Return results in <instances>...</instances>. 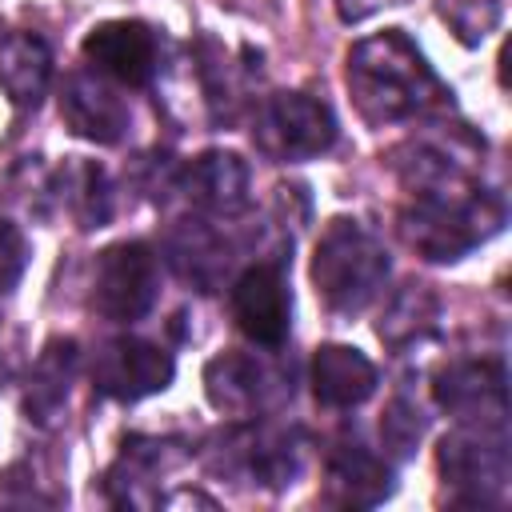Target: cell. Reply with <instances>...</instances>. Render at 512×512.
Segmentation results:
<instances>
[{
	"mask_svg": "<svg viewBox=\"0 0 512 512\" xmlns=\"http://www.w3.org/2000/svg\"><path fill=\"white\" fill-rule=\"evenodd\" d=\"M344 76H348V92L360 116L376 128L428 116L444 108L452 96L440 84V76L428 68L424 52L400 28H388V32H376L352 44Z\"/></svg>",
	"mask_w": 512,
	"mask_h": 512,
	"instance_id": "1",
	"label": "cell"
},
{
	"mask_svg": "<svg viewBox=\"0 0 512 512\" xmlns=\"http://www.w3.org/2000/svg\"><path fill=\"white\" fill-rule=\"evenodd\" d=\"M408 196L412 200L400 208L396 228L404 244L424 260L452 264L504 228V200L480 184Z\"/></svg>",
	"mask_w": 512,
	"mask_h": 512,
	"instance_id": "2",
	"label": "cell"
},
{
	"mask_svg": "<svg viewBox=\"0 0 512 512\" xmlns=\"http://www.w3.org/2000/svg\"><path fill=\"white\" fill-rule=\"evenodd\" d=\"M388 268H392L388 248L364 220L336 216L324 224L312 252V284L332 312L368 308L380 296Z\"/></svg>",
	"mask_w": 512,
	"mask_h": 512,
	"instance_id": "3",
	"label": "cell"
},
{
	"mask_svg": "<svg viewBox=\"0 0 512 512\" xmlns=\"http://www.w3.org/2000/svg\"><path fill=\"white\" fill-rule=\"evenodd\" d=\"M436 464L444 484L464 504H500L512 480V456L504 424H456L440 448Z\"/></svg>",
	"mask_w": 512,
	"mask_h": 512,
	"instance_id": "4",
	"label": "cell"
},
{
	"mask_svg": "<svg viewBox=\"0 0 512 512\" xmlns=\"http://www.w3.org/2000/svg\"><path fill=\"white\" fill-rule=\"evenodd\" d=\"M252 140L268 160H312L336 144V116L320 96L272 92L256 104Z\"/></svg>",
	"mask_w": 512,
	"mask_h": 512,
	"instance_id": "5",
	"label": "cell"
},
{
	"mask_svg": "<svg viewBox=\"0 0 512 512\" xmlns=\"http://www.w3.org/2000/svg\"><path fill=\"white\" fill-rule=\"evenodd\" d=\"M156 296H160V264H156V256H152L148 244L120 240V244H108L96 256L88 304L104 320L132 324V320H140V316L152 312Z\"/></svg>",
	"mask_w": 512,
	"mask_h": 512,
	"instance_id": "6",
	"label": "cell"
},
{
	"mask_svg": "<svg viewBox=\"0 0 512 512\" xmlns=\"http://www.w3.org/2000/svg\"><path fill=\"white\" fill-rule=\"evenodd\" d=\"M172 376H176L172 352H164L160 344L140 340V336H116V340H108L96 352V364H92L96 392H104V396H112L120 404L144 400L152 392H164L172 384Z\"/></svg>",
	"mask_w": 512,
	"mask_h": 512,
	"instance_id": "7",
	"label": "cell"
},
{
	"mask_svg": "<svg viewBox=\"0 0 512 512\" xmlns=\"http://www.w3.org/2000/svg\"><path fill=\"white\" fill-rule=\"evenodd\" d=\"M432 396L460 424H504L508 372L500 360H452L436 372Z\"/></svg>",
	"mask_w": 512,
	"mask_h": 512,
	"instance_id": "8",
	"label": "cell"
},
{
	"mask_svg": "<svg viewBox=\"0 0 512 512\" xmlns=\"http://www.w3.org/2000/svg\"><path fill=\"white\" fill-rule=\"evenodd\" d=\"M232 320L252 344H264V348L284 344L288 320H292V296L280 264L260 260L232 280Z\"/></svg>",
	"mask_w": 512,
	"mask_h": 512,
	"instance_id": "9",
	"label": "cell"
},
{
	"mask_svg": "<svg viewBox=\"0 0 512 512\" xmlns=\"http://www.w3.org/2000/svg\"><path fill=\"white\" fill-rule=\"evenodd\" d=\"M60 120L68 124L72 136L104 144V148L120 144L132 128V112L124 104V96H116V88L100 72L64 76V84H60Z\"/></svg>",
	"mask_w": 512,
	"mask_h": 512,
	"instance_id": "10",
	"label": "cell"
},
{
	"mask_svg": "<svg viewBox=\"0 0 512 512\" xmlns=\"http://www.w3.org/2000/svg\"><path fill=\"white\" fill-rule=\"evenodd\" d=\"M176 188L184 192V200L200 212V216H236L244 212L248 204V192H252V172H248V160L240 152H228V148H208L200 156H192L180 176H176Z\"/></svg>",
	"mask_w": 512,
	"mask_h": 512,
	"instance_id": "11",
	"label": "cell"
},
{
	"mask_svg": "<svg viewBox=\"0 0 512 512\" xmlns=\"http://www.w3.org/2000/svg\"><path fill=\"white\" fill-rule=\"evenodd\" d=\"M88 64L120 84H152L160 72V44L156 32L140 20H104L84 36Z\"/></svg>",
	"mask_w": 512,
	"mask_h": 512,
	"instance_id": "12",
	"label": "cell"
},
{
	"mask_svg": "<svg viewBox=\"0 0 512 512\" xmlns=\"http://www.w3.org/2000/svg\"><path fill=\"white\" fill-rule=\"evenodd\" d=\"M228 468L260 488H288L304 472V444L284 428H244L228 448Z\"/></svg>",
	"mask_w": 512,
	"mask_h": 512,
	"instance_id": "13",
	"label": "cell"
},
{
	"mask_svg": "<svg viewBox=\"0 0 512 512\" xmlns=\"http://www.w3.org/2000/svg\"><path fill=\"white\" fill-rule=\"evenodd\" d=\"M204 392L212 400V408L232 412V416H256L272 404L276 396V376L244 356V352H224L216 360H208L204 368Z\"/></svg>",
	"mask_w": 512,
	"mask_h": 512,
	"instance_id": "14",
	"label": "cell"
},
{
	"mask_svg": "<svg viewBox=\"0 0 512 512\" xmlns=\"http://www.w3.org/2000/svg\"><path fill=\"white\" fill-rule=\"evenodd\" d=\"M76 368H80V348L76 340H48L28 372V388H24V412L32 424L52 428L72 396L76 384Z\"/></svg>",
	"mask_w": 512,
	"mask_h": 512,
	"instance_id": "15",
	"label": "cell"
},
{
	"mask_svg": "<svg viewBox=\"0 0 512 512\" xmlns=\"http://www.w3.org/2000/svg\"><path fill=\"white\" fill-rule=\"evenodd\" d=\"M52 84V48L40 32H0V88L16 108H36Z\"/></svg>",
	"mask_w": 512,
	"mask_h": 512,
	"instance_id": "16",
	"label": "cell"
},
{
	"mask_svg": "<svg viewBox=\"0 0 512 512\" xmlns=\"http://www.w3.org/2000/svg\"><path fill=\"white\" fill-rule=\"evenodd\" d=\"M376 364L352 344H320L312 356V392L324 408H356L376 392Z\"/></svg>",
	"mask_w": 512,
	"mask_h": 512,
	"instance_id": "17",
	"label": "cell"
},
{
	"mask_svg": "<svg viewBox=\"0 0 512 512\" xmlns=\"http://www.w3.org/2000/svg\"><path fill=\"white\" fill-rule=\"evenodd\" d=\"M164 248H168L172 268H176L188 284H196L200 292H212V288L224 280L228 264H232V248H228L224 232L212 228L208 216L180 220V224L168 232Z\"/></svg>",
	"mask_w": 512,
	"mask_h": 512,
	"instance_id": "18",
	"label": "cell"
},
{
	"mask_svg": "<svg viewBox=\"0 0 512 512\" xmlns=\"http://www.w3.org/2000/svg\"><path fill=\"white\" fill-rule=\"evenodd\" d=\"M172 468V444L164 440H128L120 460L108 472V496L124 508H152L164 500L160 476Z\"/></svg>",
	"mask_w": 512,
	"mask_h": 512,
	"instance_id": "19",
	"label": "cell"
},
{
	"mask_svg": "<svg viewBox=\"0 0 512 512\" xmlns=\"http://www.w3.org/2000/svg\"><path fill=\"white\" fill-rule=\"evenodd\" d=\"M328 488L340 504H380L392 488V468L384 456H376L368 444L360 440H340L328 452Z\"/></svg>",
	"mask_w": 512,
	"mask_h": 512,
	"instance_id": "20",
	"label": "cell"
},
{
	"mask_svg": "<svg viewBox=\"0 0 512 512\" xmlns=\"http://www.w3.org/2000/svg\"><path fill=\"white\" fill-rule=\"evenodd\" d=\"M52 192L80 228H104L112 220V184L108 172L92 160H68L56 172Z\"/></svg>",
	"mask_w": 512,
	"mask_h": 512,
	"instance_id": "21",
	"label": "cell"
},
{
	"mask_svg": "<svg viewBox=\"0 0 512 512\" xmlns=\"http://www.w3.org/2000/svg\"><path fill=\"white\" fill-rule=\"evenodd\" d=\"M436 316H440L436 296H432L424 284H404V288L384 304L376 332H380L384 344H392V348L400 352V348L420 344L424 336H432Z\"/></svg>",
	"mask_w": 512,
	"mask_h": 512,
	"instance_id": "22",
	"label": "cell"
},
{
	"mask_svg": "<svg viewBox=\"0 0 512 512\" xmlns=\"http://www.w3.org/2000/svg\"><path fill=\"white\" fill-rule=\"evenodd\" d=\"M436 12L464 44H480L500 20V0H440Z\"/></svg>",
	"mask_w": 512,
	"mask_h": 512,
	"instance_id": "23",
	"label": "cell"
},
{
	"mask_svg": "<svg viewBox=\"0 0 512 512\" xmlns=\"http://www.w3.org/2000/svg\"><path fill=\"white\" fill-rule=\"evenodd\" d=\"M420 432H424L420 412H416L408 400H392V404H388V412H384V424H380L384 444H388L396 456H408V452L416 448Z\"/></svg>",
	"mask_w": 512,
	"mask_h": 512,
	"instance_id": "24",
	"label": "cell"
},
{
	"mask_svg": "<svg viewBox=\"0 0 512 512\" xmlns=\"http://www.w3.org/2000/svg\"><path fill=\"white\" fill-rule=\"evenodd\" d=\"M28 268V240L24 232L0 216V296H8Z\"/></svg>",
	"mask_w": 512,
	"mask_h": 512,
	"instance_id": "25",
	"label": "cell"
},
{
	"mask_svg": "<svg viewBox=\"0 0 512 512\" xmlns=\"http://www.w3.org/2000/svg\"><path fill=\"white\" fill-rule=\"evenodd\" d=\"M388 4H404V0H336L344 20H364V16H372V12L388 8Z\"/></svg>",
	"mask_w": 512,
	"mask_h": 512,
	"instance_id": "26",
	"label": "cell"
}]
</instances>
